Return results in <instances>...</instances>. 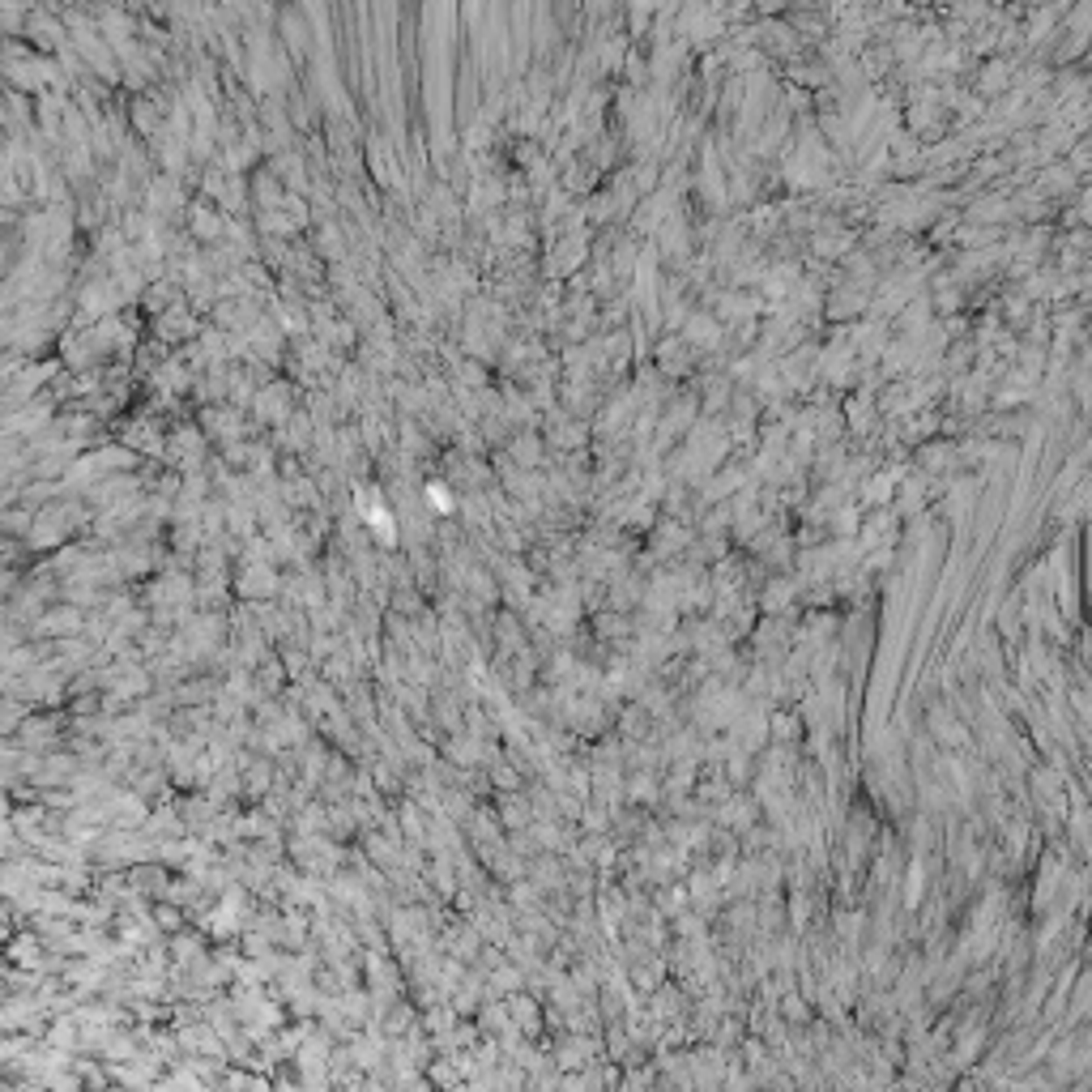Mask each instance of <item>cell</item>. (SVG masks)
Masks as SVG:
<instances>
[{
	"instance_id": "6da1fadb",
	"label": "cell",
	"mask_w": 1092,
	"mask_h": 1092,
	"mask_svg": "<svg viewBox=\"0 0 1092 1092\" xmlns=\"http://www.w3.org/2000/svg\"><path fill=\"white\" fill-rule=\"evenodd\" d=\"M431 499H435V508H444V512L453 508V496H448L444 487H431Z\"/></svg>"
},
{
	"instance_id": "7a4b0ae2",
	"label": "cell",
	"mask_w": 1092,
	"mask_h": 1092,
	"mask_svg": "<svg viewBox=\"0 0 1092 1092\" xmlns=\"http://www.w3.org/2000/svg\"><path fill=\"white\" fill-rule=\"evenodd\" d=\"M786 1011H790V1016H794V1020H807V1007H802V1003H794V998H790V1003H786Z\"/></svg>"
}]
</instances>
